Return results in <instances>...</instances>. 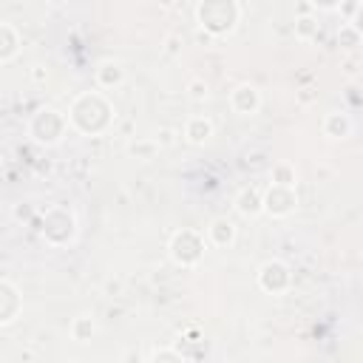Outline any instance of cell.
<instances>
[{
  "mask_svg": "<svg viewBox=\"0 0 363 363\" xmlns=\"http://www.w3.org/2000/svg\"><path fill=\"white\" fill-rule=\"evenodd\" d=\"M241 20V6L233 0H207L196 6V23L204 28L207 37H224L230 35L236 23Z\"/></svg>",
  "mask_w": 363,
  "mask_h": 363,
  "instance_id": "7a4b0ae2",
  "label": "cell"
},
{
  "mask_svg": "<svg viewBox=\"0 0 363 363\" xmlns=\"http://www.w3.org/2000/svg\"><path fill=\"white\" fill-rule=\"evenodd\" d=\"M204 256V238L193 230H182L170 241V258L182 267H196Z\"/></svg>",
  "mask_w": 363,
  "mask_h": 363,
  "instance_id": "5b68a950",
  "label": "cell"
},
{
  "mask_svg": "<svg viewBox=\"0 0 363 363\" xmlns=\"http://www.w3.org/2000/svg\"><path fill=\"white\" fill-rule=\"evenodd\" d=\"M182 51V37H176V35H170L168 40H165V54H170V57H176Z\"/></svg>",
  "mask_w": 363,
  "mask_h": 363,
  "instance_id": "cb8c5ba5",
  "label": "cell"
},
{
  "mask_svg": "<svg viewBox=\"0 0 363 363\" xmlns=\"http://www.w3.org/2000/svg\"><path fill=\"white\" fill-rule=\"evenodd\" d=\"M148 363H188V360L182 357L176 349H159V352H154V357H150Z\"/></svg>",
  "mask_w": 363,
  "mask_h": 363,
  "instance_id": "7402d4cb",
  "label": "cell"
},
{
  "mask_svg": "<svg viewBox=\"0 0 363 363\" xmlns=\"http://www.w3.org/2000/svg\"><path fill=\"white\" fill-rule=\"evenodd\" d=\"M295 35H298L301 40L315 37V35H318V20L310 17V15H298V17H295Z\"/></svg>",
  "mask_w": 363,
  "mask_h": 363,
  "instance_id": "d6986e66",
  "label": "cell"
},
{
  "mask_svg": "<svg viewBox=\"0 0 363 363\" xmlns=\"http://www.w3.org/2000/svg\"><path fill=\"white\" fill-rule=\"evenodd\" d=\"M154 139H157V145H159V148H170V145L176 142V131H170V128H162V131H159Z\"/></svg>",
  "mask_w": 363,
  "mask_h": 363,
  "instance_id": "603a6c76",
  "label": "cell"
},
{
  "mask_svg": "<svg viewBox=\"0 0 363 363\" xmlns=\"http://www.w3.org/2000/svg\"><path fill=\"white\" fill-rule=\"evenodd\" d=\"M66 128H69V116H63L54 108L37 111L32 116V123H28V134H32V139L40 142V145H57L60 139H63Z\"/></svg>",
  "mask_w": 363,
  "mask_h": 363,
  "instance_id": "3957f363",
  "label": "cell"
},
{
  "mask_svg": "<svg viewBox=\"0 0 363 363\" xmlns=\"http://www.w3.org/2000/svg\"><path fill=\"white\" fill-rule=\"evenodd\" d=\"M69 125H74L80 134H100L111 125V105L103 94L91 91L74 100L69 111Z\"/></svg>",
  "mask_w": 363,
  "mask_h": 363,
  "instance_id": "6da1fadb",
  "label": "cell"
},
{
  "mask_svg": "<svg viewBox=\"0 0 363 363\" xmlns=\"http://www.w3.org/2000/svg\"><path fill=\"white\" fill-rule=\"evenodd\" d=\"M324 134L332 136V139H344V136H349V134H352V119H349V114H344V111H332V114L324 119Z\"/></svg>",
  "mask_w": 363,
  "mask_h": 363,
  "instance_id": "4fadbf2b",
  "label": "cell"
},
{
  "mask_svg": "<svg viewBox=\"0 0 363 363\" xmlns=\"http://www.w3.org/2000/svg\"><path fill=\"white\" fill-rule=\"evenodd\" d=\"M20 46H23V40L17 35V28L12 23H0V63L9 66L20 54Z\"/></svg>",
  "mask_w": 363,
  "mask_h": 363,
  "instance_id": "30bf717a",
  "label": "cell"
},
{
  "mask_svg": "<svg viewBox=\"0 0 363 363\" xmlns=\"http://www.w3.org/2000/svg\"><path fill=\"white\" fill-rule=\"evenodd\" d=\"M94 77H97L100 88H116V85H123V80H125V69L119 66V63H114V60H108V63H103L97 69Z\"/></svg>",
  "mask_w": 363,
  "mask_h": 363,
  "instance_id": "9a60e30c",
  "label": "cell"
},
{
  "mask_svg": "<svg viewBox=\"0 0 363 363\" xmlns=\"http://www.w3.org/2000/svg\"><path fill=\"white\" fill-rule=\"evenodd\" d=\"M352 26H355V28H357V35H360V37H363V3H360V12H357V15H355V20H352Z\"/></svg>",
  "mask_w": 363,
  "mask_h": 363,
  "instance_id": "d4e9b609",
  "label": "cell"
},
{
  "mask_svg": "<svg viewBox=\"0 0 363 363\" xmlns=\"http://www.w3.org/2000/svg\"><path fill=\"white\" fill-rule=\"evenodd\" d=\"M230 105H233V111L241 114V116L256 114L258 105H261L258 88H256V85H247V82H245V85H238V88L233 91V97H230Z\"/></svg>",
  "mask_w": 363,
  "mask_h": 363,
  "instance_id": "9c48e42d",
  "label": "cell"
},
{
  "mask_svg": "<svg viewBox=\"0 0 363 363\" xmlns=\"http://www.w3.org/2000/svg\"><path fill=\"white\" fill-rule=\"evenodd\" d=\"M236 207H238L241 216L256 219V216L264 213V193H261L258 188H245V191L236 196Z\"/></svg>",
  "mask_w": 363,
  "mask_h": 363,
  "instance_id": "8fae6325",
  "label": "cell"
},
{
  "mask_svg": "<svg viewBox=\"0 0 363 363\" xmlns=\"http://www.w3.org/2000/svg\"><path fill=\"white\" fill-rule=\"evenodd\" d=\"M157 150H159L157 139H136V142L128 145V154L136 157V159H154Z\"/></svg>",
  "mask_w": 363,
  "mask_h": 363,
  "instance_id": "e0dca14e",
  "label": "cell"
},
{
  "mask_svg": "<svg viewBox=\"0 0 363 363\" xmlns=\"http://www.w3.org/2000/svg\"><path fill=\"white\" fill-rule=\"evenodd\" d=\"M32 77H35V80H37V82H43V80H46V71H43V69H40V66H37V69H35V71H32Z\"/></svg>",
  "mask_w": 363,
  "mask_h": 363,
  "instance_id": "484cf974",
  "label": "cell"
},
{
  "mask_svg": "<svg viewBox=\"0 0 363 363\" xmlns=\"http://www.w3.org/2000/svg\"><path fill=\"white\" fill-rule=\"evenodd\" d=\"M338 40H341V46H344V48H355V46H360V43H363V37L357 35V28H355L352 23H344V26H341Z\"/></svg>",
  "mask_w": 363,
  "mask_h": 363,
  "instance_id": "ffe728a7",
  "label": "cell"
},
{
  "mask_svg": "<svg viewBox=\"0 0 363 363\" xmlns=\"http://www.w3.org/2000/svg\"><path fill=\"white\" fill-rule=\"evenodd\" d=\"M40 233H43V238L48 241V245L63 247L77 236V222H74V216L69 213L66 207H51V210H46V216H43Z\"/></svg>",
  "mask_w": 363,
  "mask_h": 363,
  "instance_id": "277c9868",
  "label": "cell"
},
{
  "mask_svg": "<svg viewBox=\"0 0 363 363\" xmlns=\"http://www.w3.org/2000/svg\"><path fill=\"white\" fill-rule=\"evenodd\" d=\"M71 335H74V341H88L94 335V321H91V315H77L71 321Z\"/></svg>",
  "mask_w": 363,
  "mask_h": 363,
  "instance_id": "ac0fdd59",
  "label": "cell"
},
{
  "mask_svg": "<svg viewBox=\"0 0 363 363\" xmlns=\"http://www.w3.org/2000/svg\"><path fill=\"white\" fill-rule=\"evenodd\" d=\"M20 310H23L20 290L9 278H3V281H0V324H3V326L15 324L17 315H20Z\"/></svg>",
  "mask_w": 363,
  "mask_h": 363,
  "instance_id": "ba28073f",
  "label": "cell"
},
{
  "mask_svg": "<svg viewBox=\"0 0 363 363\" xmlns=\"http://www.w3.org/2000/svg\"><path fill=\"white\" fill-rule=\"evenodd\" d=\"M272 185H278V188H295V182H298V173H295V165L290 162H278V165H272Z\"/></svg>",
  "mask_w": 363,
  "mask_h": 363,
  "instance_id": "2e32d148",
  "label": "cell"
},
{
  "mask_svg": "<svg viewBox=\"0 0 363 363\" xmlns=\"http://www.w3.org/2000/svg\"><path fill=\"white\" fill-rule=\"evenodd\" d=\"M210 136H213V123H210L207 116H193L185 125V139L191 145H204Z\"/></svg>",
  "mask_w": 363,
  "mask_h": 363,
  "instance_id": "5bb4252c",
  "label": "cell"
},
{
  "mask_svg": "<svg viewBox=\"0 0 363 363\" xmlns=\"http://www.w3.org/2000/svg\"><path fill=\"white\" fill-rule=\"evenodd\" d=\"M298 199H295V191L292 188H278L272 185L267 193H264V213L276 216V219H284L295 210Z\"/></svg>",
  "mask_w": 363,
  "mask_h": 363,
  "instance_id": "52a82bcc",
  "label": "cell"
},
{
  "mask_svg": "<svg viewBox=\"0 0 363 363\" xmlns=\"http://www.w3.org/2000/svg\"><path fill=\"white\" fill-rule=\"evenodd\" d=\"M292 276H290V267L284 261H267L261 269H258V287L264 292H272V295H278L290 287Z\"/></svg>",
  "mask_w": 363,
  "mask_h": 363,
  "instance_id": "8992f818",
  "label": "cell"
},
{
  "mask_svg": "<svg viewBox=\"0 0 363 363\" xmlns=\"http://www.w3.org/2000/svg\"><path fill=\"white\" fill-rule=\"evenodd\" d=\"M207 238H210V245H216V247H230L236 241V224L230 219H213L207 227Z\"/></svg>",
  "mask_w": 363,
  "mask_h": 363,
  "instance_id": "7c38bea8",
  "label": "cell"
},
{
  "mask_svg": "<svg viewBox=\"0 0 363 363\" xmlns=\"http://www.w3.org/2000/svg\"><path fill=\"white\" fill-rule=\"evenodd\" d=\"M188 94H191V100L204 103V100H207V94H210V88H207V82H204V80H191V82H188Z\"/></svg>",
  "mask_w": 363,
  "mask_h": 363,
  "instance_id": "44dd1931",
  "label": "cell"
}]
</instances>
